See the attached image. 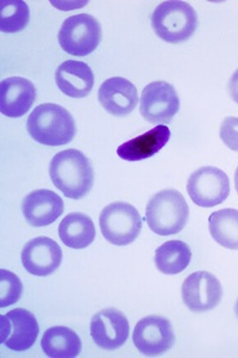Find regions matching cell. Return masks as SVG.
Listing matches in <instances>:
<instances>
[{
    "instance_id": "1",
    "label": "cell",
    "mask_w": 238,
    "mask_h": 358,
    "mask_svg": "<svg viewBox=\"0 0 238 358\" xmlns=\"http://www.w3.org/2000/svg\"><path fill=\"white\" fill-rule=\"evenodd\" d=\"M49 175L53 184L67 199L80 200L93 187L94 173L82 152L70 148L57 153L50 163Z\"/></svg>"
},
{
    "instance_id": "2",
    "label": "cell",
    "mask_w": 238,
    "mask_h": 358,
    "mask_svg": "<svg viewBox=\"0 0 238 358\" xmlns=\"http://www.w3.org/2000/svg\"><path fill=\"white\" fill-rule=\"evenodd\" d=\"M30 136L45 146H64L75 136V122L64 106L53 103L40 104L34 109L27 122Z\"/></svg>"
},
{
    "instance_id": "3",
    "label": "cell",
    "mask_w": 238,
    "mask_h": 358,
    "mask_svg": "<svg viewBox=\"0 0 238 358\" xmlns=\"http://www.w3.org/2000/svg\"><path fill=\"white\" fill-rule=\"evenodd\" d=\"M190 217L185 197L175 189L158 192L147 204L146 221L155 234L173 236L181 232Z\"/></svg>"
},
{
    "instance_id": "4",
    "label": "cell",
    "mask_w": 238,
    "mask_h": 358,
    "mask_svg": "<svg viewBox=\"0 0 238 358\" xmlns=\"http://www.w3.org/2000/svg\"><path fill=\"white\" fill-rule=\"evenodd\" d=\"M151 25L163 41L180 43L193 36L198 25V16L195 10L186 1H163L155 8Z\"/></svg>"
},
{
    "instance_id": "5",
    "label": "cell",
    "mask_w": 238,
    "mask_h": 358,
    "mask_svg": "<svg viewBox=\"0 0 238 358\" xmlns=\"http://www.w3.org/2000/svg\"><path fill=\"white\" fill-rule=\"evenodd\" d=\"M101 233L110 244L126 246L137 239L142 217L137 209L126 202H114L103 209L99 216Z\"/></svg>"
},
{
    "instance_id": "6",
    "label": "cell",
    "mask_w": 238,
    "mask_h": 358,
    "mask_svg": "<svg viewBox=\"0 0 238 358\" xmlns=\"http://www.w3.org/2000/svg\"><path fill=\"white\" fill-rule=\"evenodd\" d=\"M101 41V24L96 17L87 13L68 17L59 33L61 48L73 57H86L93 53Z\"/></svg>"
},
{
    "instance_id": "7",
    "label": "cell",
    "mask_w": 238,
    "mask_h": 358,
    "mask_svg": "<svg viewBox=\"0 0 238 358\" xmlns=\"http://www.w3.org/2000/svg\"><path fill=\"white\" fill-rule=\"evenodd\" d=\"M187 192L199 207H216L229 197L230 180L218 167H200L187 180Z\"/></svg>"
},
{
    "instance_id": "8",
    "label": "cell",
    "mask_w": 238,
    "mask_h": 358,
    "mask_svg": "<svg viewBox=\"0 0 238 358\" xmlns=\"http://www.w3.org/2000/svg\"><path fill=\"white\" fill-rule=\"evenodd\" d=\"M180 109V99L172 84L150 83L142 92L140 113L150 123H170Z\"/></svg>"
},
{
    "instance_id": "9",
    "label": "cell",
    "mask_w": 238,
    "mask_h": 358,
    "mask_svg": "<svg viewBox=\"0 0 238 358\" xmlns=\"http://www.w3.org/2000/svg\"><path fill=\"white\" fill-rule=\"evenodd\" d=\"M182 300L194 313H204L222 301L223 288L218 278L209 271H197L186 278L182 285Z\"/></svg>"
},
{
    "instance_id": "10",
    "label": "cell",
    "mask_w": 238,
    "mask_h": 358,
    "mask_svg": "<svg viewBox=\"0 0 238 358\" xmlns=\"http://www.w3.org/2000/svg\"><path fill=\"white\" fill-rule=\"evenodd\" d=\"M133 342L141 354L158 356L174 345L175 334L168 319L149 315L137 322L133 330Z\"/></svg>"
},
{
    "instance_id": "11",
    "label": "cell",
    "mask_w": 238,
    "mask_h": 358,
    "mask_svg": "<svg viewBox=\"0 0 238 358\" xmlns=\"http://www.w3.org/2000/svg\"><path fill=\"white\" fill-rule=\"evenodd\" d=\"M38 332L36 317L28 310L16 308L1 317V344L10 350H29L36 342Z\"/></svg>"
},
{
    "instance_id": "12",
    "label": "cell",
    "mask_w": 238,
    "mask_h": 358,
    "mask_svg": "<svg viewBox=\"0 0 238 358\" xmlns=\"http://www.w3.org/2000/svg\"><path fill=\"white\" fill-rule=\"evenodd\" d=\"M129 332V322L126 315L114 308L101 310L91 320L93 342L104 350H116L124 345Z\"/></svg>"
},
{
    "instance_id": "13",
    "label": "cell",
    "mask_w": 238,
    "mask_h": 358,
    "mask_svg": "<svg viewBox=\"0 0 238 358\" xmlns=\"http://www.w3.org/2000/svg\"><path fill=\"white\" fill-rule=\"evenodd\" d=\"M62 250L57 241L48 236H38L25 244L22 251V263L34 276L45 277L60 268Z\"/></svg>"
},
{
    "instance_id": "14",
    "label": "cell",
    "mask_w": 238,
    "mask_h": 358,
    "mask_svg": "<svg viewBox=\"0 0 238 358\" xmlns=\"http://www.w3.org/2000/svg\"><path fill=\"white\" fill-rule=\"evenodd\" d=\"M64 210V200L57 192L48 189H38L30 192L22 204L25 220L33 227H45L54 224Z\"/></svg>"
},
{
    "instance_id": "15",
    "label": "cell",
    "mask_w": 238,
    "mask_h": 358,
    "mask_svg": "<svg viewBox=\"0 0 238 358\" xmlns=\"http://www.w3.org/2000/svg\"><path fill=\"white\" fill-rule=\"evenodd\" d=\"M98 99L109 114L124 117L131 114L137 106V89L126 78H110L101 84Z\"/></svg>"
},
{
    "instance_id": "16",
    "label": "cell",
    "mask_w": 238,
    "mask_h": 358,
    "mask_svg": "<svg viewBox=\"0 0 238 358\" xmlns=\"http://www.w3.org/2000/svg\"><path fill=\"white\" fill-rule=\"evenodd\" d=\"M0 94L1 114L11 118L22 117L36 99V87L25 78L10 77L0 84Z\"/></svg>"
},
{
    "instance_id": "17",
    "label": "cell",
    "mask_w": 238,
    "mask_h": 358,
    "mask_svg": "<svg viewBox=\"0 0 238 358\" xmlns=\"http://www.w3.org/2000/svg\"><path fill=\"white\" fill-rule=\"evenodd\" d=\"M55 80L62 94L72 98H84L92 91L94 74L85 62L68 60L57 69Z\"/></svg>"
},
{
    "instance_id": "18",
    "label": "cell",
    "mask_w": 238,
    "mask_h": 358,
    "mask_svg": "<svg viewBox=\"0 0 238 358\" xmlns=\"http://www.w3.org/2000/svg\"><path fill=\"white\" fill-rule=\"evenodd\" d=\"M170 128L160 124L137 138L121 143L117 148V155L119 158L126 162L144 160L161 151L170 141Z\"/></svg>"
},
{
    "instance_id": "19",
    "label": "cell",
    "mask_w": 238,
    "mask_h": 358,
    "mask_svg": "<svg viewBox=\"0 0 238 358\" xmlns=\"http://www.w3.org/2000/svg\"><path fill=\"white\" fill-rule=\"evenodd\" d=\"M59 236L66 246L81 250L89 246L96 239V226L92 219L84 213H70L61 221Z\"/></svg>"
},
{
    "instance_id": "20",
    "label": "cell",
    "mask_w": 238,
    "mask_h": 358,
    "mask_svg": "<svg viewBox=\"0 0 238 358\" xmlns=\"http://www.w3.org/2000/svg\"><path fill=\"white\" fill-rule=\"evenodd\" d=\"M40 346L48 357L73 358L80 354L82 344L73 330L66 326H54L45 331Z\"/></svg>"
},
{
    "instance_id": "21",
    "label": "cell",
    "mask_w": 238,
    "mask_h": 358,
    "mask_svg": "<svg viewBox=\"0 0 238 358\" xmlns=\"http://www.w3.org/2000/svg\"><path fill=\"white\" fill-rule=\"evenodd\" d=\"M191 259L190 246L181 241H167L155 252V264L163 275H178L185 271Z\"/></svg>"
},
{
    "instance_id": "22",
    "label": "cell",
    "mask_w": 238,
    "mask_h": 358,
    "mask_svg": "<svg viewBox=\"0 0 238 358\" xmlns=\"http://www.w3.org/2000/svg\"><path fill=\"white\" fill-rule=\"evenodd\" d=\"M211 236L216 243L229 250H238V210L225 208L209 217Z\"/></svg>"
},
{
    "instance_id": "23",
    "label": "cell",
    "mask_w": 238,
    "mask_h": 358,
    "mask_svg": "<svg viewBox=\"0 0 238 358\" xmlns=\"http://www.w3.org/2000/svg\"><path fill=\"white\" fill-rule=\"evenodd\" d=\"M30 10L25 1H4L0 8V31L20 33L29 24Z\"/></svg>"
},
{
    "instance_id": "24",
    "label": "cell",
    "mask_w": 238,
    "mask_h": 358,
    "mask_svg": "<svg viewBox=\"0 0 238 358\" xmlns=\"http://www.w3.org/2000/svg\"><path fill=\"white\" fill-rule=\"evenodd\" d=\"M23 285L20 278L5 268L0 270V307L5 308L20 300Z\"/></svg>"
},
{
    "instance_id": "25",
    "label": "cell",
    "mask_w": 238,
    "mask_h": 358,
    "mask_svg": "<svg viewBox=\"0 0 238 358\" xmlns=\"http://www.w3.org/2000/svg\"><path fill=\"white\" fill-rule=\"evenodd\" d=\"M221 138L231 151L238 152V117H226L221 126Z\"/></svg>"
},
{
    "instance_id": "26",
    "label": "cell",
    "mask_w": 238,
    "mask_h": 358,
    "mask_svg": "<svg viewBox=\"0 0 238 358\" xmlns=\"http://www.w3.org/2000/svg\"><path fill=\"white\" fill-rule=\"evenodd\" d=\"M229 92H230L232 101L238 104V69L235 71L231 77L230 83H229Z\"/></svg>"
},
{
    "instance_id": "27",
    "label": "cell",
    "mask_w": 238,
    "mask_h": 358,
    "mask_svg": "<svg viewBox=\"0 0 238 358\" xmlns=\"http://www.w3.org/2000/svg\"><path fill=\"white\" fill-rule=\"evenodd\" d=\"M235 187H236V192L238 194V167L236 172H235Z\"/></svg>"
},
{
    "instance_id": "28",
    "label": "cell",
    "mask_w": 238,
    "mask_h": 358,
    "mask_svg": "<svg viewBox=\"0 0 238 358\" xmlns=\"http://www.w3.org/2000/svg\"><path fill=\"white\" fill-rule=\"evenodd\" d=\"M235 314H236V317H238V300L236 302V305H235Z\"/></svg>"
}]
</instances>
